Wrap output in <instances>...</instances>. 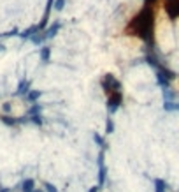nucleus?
Segmentation results:
<instances>
[{"label": "nucleus", "mask_w": 179, "mask_h": 192, "mask_svg": "<svg viewBox=\"0 0 179 192\" xmlns=\"http://www.w3.org/2000/svg\"><path fill=\"white\" fill-rule=\"evenodd\" d=\"M151 23H153V20H151V16L146 13V18H142V14H139L132 21V27L135 28L137 36H144V32H148V30L151 28Z\"/></svg>", "instance_id": "obj_1"}, {"label": "nucleus", "mask_w": 179, "mask_h": 192, "mask_svg": "<svg viewBox=\"0 0 179 192\" xmlns=\"http://www.w3.org/2000/svg\"><path fill=\"white\" fill-rule=\"evenodd\" d=\"M165 7L169 9L170 16H177L179 14V0H167Z\"/></svg>", "instance_id": "obj_2"}]
</instances>
